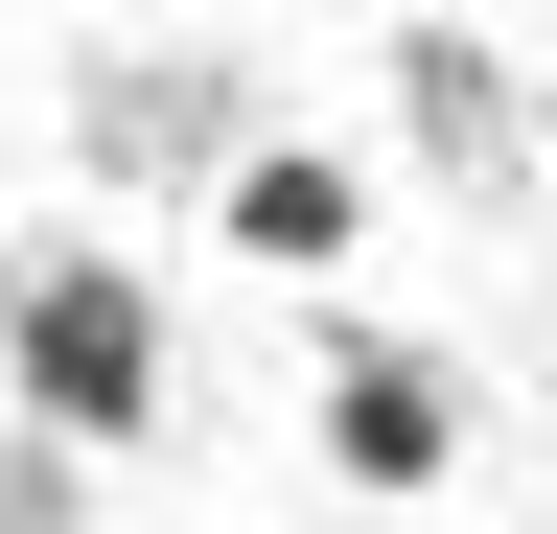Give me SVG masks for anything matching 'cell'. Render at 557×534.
<instances>
[{
	"mask_svg": "<svg viewBox=\"0 0 557 534\" xmlns=\"http://www.w3.org/2000/svg\"><path fill=\"white\" fill-rule=\"evenodd\" d=\"M0 419H24L47 464L163 419V280H139L116 233H47V256H0Z\"/></svg>",
	"mask_w": 557,
	"mask_h": 534,
	"instance_id": "1",
	"label": "cell"
},
{
	"mask_svg": "<svg viewBox=\"0 0 557 534\" xmlns=\"http://www.w3.org/2000/svg\"><path fill=\"white\" fill-rule=\"evenodd\" d=\"M325 464H348V488H442V464H465V372L395 349V325H348V349H325Z\"/></svg>",
	"mask_w": 557,
	"mask_h": 534,
	"instance_id": "2",
	"label": "cell"
},
{
	"mask_svg": "<svg viewBox=\"0 0 557 534\" xmlns=\"http://www.w3.org/2000/svg\"><path fill=\"white\" fill-rule=\"evenodd\" d=\"M209 233H233L256 280H325V256L372 233V186H348V140H278V116H256V140L209 163Z\"/></svg>",
	"mask_w": 557,
	"mask_h": 534,
	"instance_id": "3",
	"label": "cell"
},
{
	"mask_svg": "<svg viewBox=\"0 0 557 534\" xmlns=\"http://www.w3.org/2000/svg\"><path fill=\"white\" fill-rule=\"evenodd\" d=\"M256 140V71L233 47H139V71H94V163H233Z\"/></svg>",
	"mask_w": 557,
	"mask_h": 534,
	"instance_id": "4",
	"label": "cell"
},
{
	"mask_svg": "<svg viewBox=\"0 0 557 534\" xmlns=\"http://www.w3.org/2000/svg\"><path fill=\"white\" fill-rule=\"evenodd\" d=\"M395 116L442 163H511V47H465V24H395Z\"/></svg>",
	"mask_w": 557,
	"mask_h": 534,
	"instance_id": "5",
	"label": "cell"
}]
</instances>
